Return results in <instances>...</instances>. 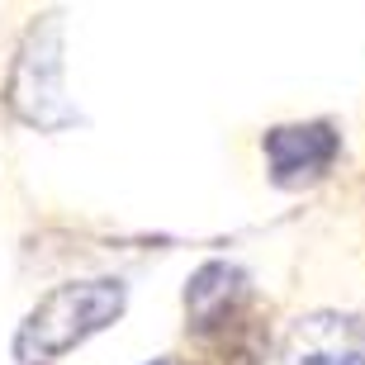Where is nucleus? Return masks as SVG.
Returning <instances> with one entry per match:
<instances>
[{"mask_svg": "<svg viewBox=\"0 0 365 365\" xmlns=\"http://www.w3.org/2000/svg\"><path fill=\"white\" fill-rule=\"evenodd\" d=\"M128 309V284L119 275H91V280H67L24 313L14 332V361L19 365H57L76 346L114 327Z\"/></svg>", "mask_w": 365, "mask_h": 365, "instance_id": "1", "label": "nucleus"}, {"mask_svg": "<svg viewBox=\"0 0 365 365\" xmlns=\"http://www.w3.org/2000/svg\"><path fill=\"white\" fill-rule=\"evenodd\" d=\"M5 105L19 123L38 133H62L76 128L81 109L67 95V62H62V19L43 14L38 24H29L19 53H14L10 81H5Z\"/></svg>", "mask_w": 365, "mask_h": 365, "instance_id": "2", "label": "nucleus"}, {"mask_svg": "<svg viewBox=\"0 0 365 365\" xmlns=\"http://www.w3.org/2000/svg\"><path fill=\"white\" fill-rule=\"evenodd\" d=\"M261 157L271 171V185L280 190H309L337 166L341 157V128L332 119L309 123H275L261 138Z\"/></svg>", "mask_w": 365, "mask_h": 365, "instance_id": "3", "label": "nucleus"}, {"mask_svg": "<svg viewBox=\"0 0 365 365\" xmlns=\"http://www.w3.org/2000/svg\"><path fill=\"white\" fill-rule=\"evenodd\" d=\"M275 365H365V318L341 309L304 313L284 327Z\"/></svg>", "mask_w": 365, "mask_h": 365, "instance_id": "4", "label": "nucleus"}, {"mask_svg": "<svg viewBox=\"0 0 365 365\" xmlns=\"http://www.w3.org/2000/svg\"><path fill=\"white\" fill-rule=\"evenodd\" d=\"M252 294V280L237 261H204L200 271L185 280V318L190 332H218V327H232L242 318V304Z\"/></svg>", "mask_w": 365, "mask_h": 365, "instance_id": "5", "label": "nucleus"}, {"mask_svg": "<svg viewBox=\"0 0 365 365\" xmlns=\"http://www.w3.org/2000/svg\"><path fill=\"white\" fill-rule=\"evenodd\" d=\"M148 365H180L176 356H157V361H148Z\"/></svg>", "mask_w": 365, "mask_h": 365, "instance_id": "6", "label": "nucleus"}]
</instances>
